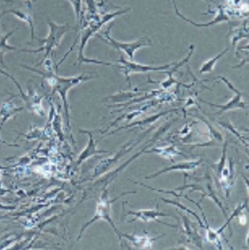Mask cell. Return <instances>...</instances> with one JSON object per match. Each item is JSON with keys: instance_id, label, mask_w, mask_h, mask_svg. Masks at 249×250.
Here are the masks:
<instances>
[{"instance_id": "5bb4252c", "label": "cell", "mask_w": 249, "mask_h": 250, "mask_svg": "<svg viewBox=\"0 0 249 250\" xmlns=\"http://www.w3.org/2000/svg\"><path fill=\"white\" fill-rule=\"evenodd\" d=\"M84 2L86 4L87 12L84 14V27L87 26V24L89 22L94 21L100 19L101 16L99 15V9H98V3L95 0H84Z\"/></svg>"}, {"instance_id": "4fadbf2b", "label": "cell", "mask_w": 249, "mask_h": 250, "mask_svg": "<svg viewBox=\"0 0 249 250\" xmlns=\"http://www.w3.org/2000/svg\"><path fill=\"white\" fill-rule=\"evenodd\" d=\"M17 29H18L8 32L5 35H2V34H0V62L3 66L5 65L4 62H3V56H4L5 53L9 52V51H18V50L21 51V49H20L19 47L12 46L7 43V39H9L12 34H14L15 32L17 31Z\"/></svg>"}, {"instance_id": "7c38bea8", "label": "cell", "mask_w": 249, "mask_h": 250, "mask_svg": "<svg viewBox=\"0 0 249 250\" xmlns=\"http://www.w3.org/2000/svg\"><path fill=\"white\" fill-rule=\"evenodd\" d=\"M194 46L193 45H191L189 47V54H188V56L186 57V58L184 60V61H181V62H177L175 63V65H173L172 67H170L171 69L170 71H168V72H163L164 73H166L168 74V79L166 80L165 82H163L162 83V86L164 89H167L170 85H172L173 83H177V82L175 81V80L173 79L172 74L174 72L176 71V70L179 68V67H181L183 64H185L187 61H189L190 58H191V56H192V53H193V51H194Z\"/></svg>"}, {"instance_id": "9a60e30c", "label": "cell", "mask_w": 249, "mask_h": 250, "mask_svg": "<svg viewBox=\"0 0 249 250\" xmlns=\"http://www.w3.org/2000/svg\"><path fill=\"white\" fill-rule=\"evenodd\" d=\"M84 132L89 135V142L86 149H84V151L81 154V157H80L79 159V164H81L82 161H84V160L88 159L89 157L93 156L94 154L109 153V151H107V150H104V149L102 150V149H97V144L94 142L91 132H87V131Z\"/></svg>"}, {"instance_id": "52a82bcc", "label": "cell", "mask_w": 249, "mask_h": 250, "mask_svg": "<svg viewBox=\"0 0 249 250\" xmlns=\"http://www.w3.org/2000/svg\"><path fill=\"white\" fill-rule=\"evenodd\" d=\"M136 192H124V193H122V194L120 195L119 197H115L114 199L110 200L109 199V197H108V189L105 190L104 192H103V197H102V201H101L99 205H98L96 214L94 215V218L90 220V222H89V223L82 229L81 234H80V237L82 236V232L84 231V229H86L87 227L89 226V225L93 224L94 222L98 221L99 219H104V220H106V221L112 226L113 229L115 230V233L117 234L118 236H119L120 241H122V238H121V236H120V231H118L117 229H116L115 224L113 223L112 219L110 218V207H111V204H112L113 202L119 199V198H120L122 196H124V195L126 194H132V193H136Z\"/></svg>"}, {"instance_id": "7a4b0ae2", "label": "cell", "mask_w": 249, "mask_h": 250, "mask_svg": "<svg viewBox=\"0 0 249 250\" xmlns=\"http://www.w3.org/2000/svg\"><path fill=\"white\" fill-rule=\"evenodd\" d=\"M0 17L6 14L14 15L17 19L26 23L30 28V42L35 38L34 33V10L32 0H1Z\"/></svg>"}, {"instance_id": "2e32d148", "label": "cell", "mask_w": 249, "mask_h": 250, "mask_svg": "<svg viewBox=\"0 0 249 250\" xmlns=\"http://www.w3.org/2000/svg\"><path fill=\"white\" fill-rule=\"evenodd\" d=\"M183 219H184L185 230H186V232H187V235L189 237L190 240L192 241V242L198 248L203 249V247H202V238H201V236L197 232V229H195V228H192V223H191L186 216H183Z\"/></svg>"}, {"instance_id": "5b68a950", "label": "cell", "mask_w": 249, "mask_h": 250, "mask_svg": "<svg viewBox=\"0 0 249 250\" xmlns=\"http://www.w3.org/2000/svg\"><path fill=\"white\" fill-rule=\"evenodd\" d=\"M111 27L112 26L109 27L106 29V31L103 33V35L96 34V36L99 37L102 41L112 46L115 50H117L119 52L124 51L128 56L131 61H134L135 53L139 49L153 46V42L149 37H142L137 41L132 42H121L116 41L110 36V31Z\"/></svg>"}, {"instance_id": "e0dca14e", "label": "cell", "mask_w": 249, "mask_h": 250, "mask_svg": "<svg viewBox=\"0 0 249 250\" xmlns=\"http://www.w3.org/2000/svg\"><path fill=\"white\" fill-rule=\"evenodd\" d=\"M67 1L72 4L75 11L76 19H77L76 20L77 21L76 29L78 30L79 29H83L85 20H84V14L82 12V0H67Z\"/></svg>"}, {"instance_id": "d6986e66", "label": "cell", "mask_w": 249, "mask_h": 250, "mask_svg": "<svg viewBox=\"0 0 249 250\" xmlns=\"http://www.w3.org/2000/svg\"><path fill=\"white\" fill-rule=\"evenodd\" d=\"M228 142H225V144L223 146V157L221 159L220 162L218 164H215L216 173L218 177H221V175L223 173V168L225 167L226 161H227V158H226V152H227V148H228Z\"/></svg>"}, {"instance_id": "6da1fadb", "label": "cell", "mask_w": 249, "mask_h": 250, "mask_svg": "<svg viewBox=\"0 0 249 250\" xmlns=\"http://www.w3.org/2000/svg\"><path fill=\"white\" fill-rule=\"evenodd\" d=\"M130 8L127 9L121 10L118 12H112V13H107V14L101 16V18L98 21L89 22L87 24L86 27H84L82 29V37H81V44L79 46V51H78V56H77V61L79 62V66L87 62V63H94V64L104 65V66H113L112 63L108 62H104V61H98L95 59H88L84 56V51L85 46H86L89 39L91 37L96 34V33L99 31V29L106 24L108 22L110 21L111 20L115 19V17H119L120 15L125 14L127 12H129Z\"/></svg>"}, {"instance_id": "8992f818", "label": "cell", "mask_w": 249, "mask_h": 250, "mask_svg": "<svg viewBox=\"0 0 249 250\" xmlns=\"http://www.w3.org/2000/svg\"><path fill=\"white\" fill-rule=\"evenodd\" d=\"M118 62L121 63L120 65H118L117 67L120 68L123 73L125 75L126 81L128 82L130 86H131V82H130L129 76L132 73H146L149 72L166 71L176 63V62H172L167 63V64L158 65V66L141 64V63L134 62V61H126L125 59H124L121 53H120V59L118 61Z\"/></svg>"}, {"instance_id": "603a6c76", "label": "cell", "mask_w": 249, "mask_h": 250, "mask_svg": "<svg viewBox=\"0 0 249 250\" xmlns=\"http://www.w3.org/2000/svg\"><path fill=\"white\" fill-rule=\"evenodd\" d=\"M245 206H246V202L244 203V204L240 205L239 207H236V209H235V212L233 213L232 215L229 218V219H227V223H226L224 225H223V228L222 229H219L218 231V234H220L223 232V230L226 229V227L228 226L229 223H230L231 220H232L233 218L235 216H237L238 214H240V212L242 211L244 208H245Z\"/></svg>"}, {"instance_id": "3957f363", "label": "cell", "mask_w": 249, "mask_h": 250, "mask_svg": "<svg viewBox=\"0 0 249 250\" xmlns=\"http://www.w3.org/2000/svg\"><path fill=\"white\" fill-rule=\"evenodd\" d=\"M48 24L49 34L46 39H42L40 41L42 42V46L40 48L36 50H21V51L28 52V53H40L44 52L43 61H46L52 51L60 46V42L62 41V38L69 29V24H58L53 21L50 18L47 19Z\"/></svg>"}, {"instance_id": "30bf717a", "label": "cell", "mask_w": 249, "mask_h": 250, "mask_svg": "<svg viewBox=\"0 0 249 250\" xmlns=\"http://www.w3.org/2000/svg\"><path fill=\"white\" fill-rule=\"evenodd\" d=\"M127 214L128 215H134L136 217V219H142V221L158 222L159 224H164V225H166V226L172 227V228H175V226H173V225H170V224H165V223H162L157 218L158 217H173L175 219H177L176 217L171 215V214H163L162 212L158 211V209H156V210H154V209H146V210H140V211H130L129 210V211L127 212Z\"/></svg>"}, {"instance_id": "ba28073f", "label": "cell", "mask_w": 249, "mask_h": 250, "mask_svg": "<svg viewBox=\"0 0 249 250\" xmlns=\"http://www.w3.org/2000/svg\"><path fill=\"white\" fill-rule=\"evenodd\" d=\"M219 79L222 80L223 82H225L227 85L230 88L233 92H235V97H233L232 99L230 101L228 102V104H224V105H218V104H211L209 102L204 101L205 104H207L209 106H215L217 108L220 109V111H218V113L219 115L224 113L226 111H230V110H234V109H246L248 108V105L245 102L242 100V94L240 93L239 89H236L234 84H231L228 79H226L225 77H219Z\"/></svg>"}, {"instance_id": "7402d4cb", "label": "cell", "mask_w": 249, "mask_h": 250, "mask_svg": "<svg viewBox=\"0 0 249 250\" xmlns=\"http://www.w3.org/2000/svg\"><path fill=\"white\" fill-rule=\"evenodd\" d=\"M162 200H163V202H166V203H170V204L175 205V206H176V207H180L181 209H185V211H187V213L192 214L193 216H195L196 218H197V220L199 221L200 224H201V226L203 227V228H205V227L203 226L202 223H201V220L200 219L199 217L197 216V214H196V213H194V212L192 211V210H190V209H187L186 207H184V206H182V205L180 204V203H179V202H176V201L165 199V198H162Z\"/></svg>"}, {"instance_id": "8fae6325", "label": "cell", "mask_w": 249, "mask_h": 250, "mask_svg": "<svg viewBox=\"0 0 249 250\" xmlns=\"http://www.w3.org/2000/svg\"><path fill=\"white\" fill-rule=\"evenodd\" d=\"M201 162H202L201 159H200L198 161L183 162V163H180V164H175V165H172V166L162 169L160 171L153 174V175H151V176H146L145 178H155L157 176H161L162 174L166 173V172H170V171H191V170H194V169L197 168V167L199 166Z\"/></svg>"}, {"instance_id": "277c9868", "label": "cell", "mask_w": 249, "mask_h": 250, "mask_svg": "<svg viewBox=\"0 0 249 250\" xmlns=\"http://www.w3.org/2000/svg\"><path fill=\"white\" fill-rule=\"evenodd\" d=\"M22 67H24L25 69H29L30 71H33L34 72H38L39 74L43 75L46 77L47 82H49V84L51 86L55 87V89H57L58 92H60V94H61L63 101L65 102L66 104V99H67V94L68 90L71 88L77 85V84H80L81 82H85L88 80H90L93 78V77L90 76H87V75L81 74L77 77H59L57 75L54 74L51 71H49L48 73H44L42 71L39 70L35 69V68H32V67H28V66H24L22 65Z\"/></svg>"}, {"instance_id": "ffe728a7", "label": "cell", "mask_w": 249, "mask_h": 250, "mask_svg": "<svg viewBox=\"0 0 249 250\" xmlns=\"http://www.w3.org/2000/svg\"><path fill=\"white\" fill-rule=\"evenodd\" d=\"M152 152H155V153L162 154V155L169 157L176 155V154L183 155L182 153H180L177 149H175L173 146L167 147V148H164V149H153L152 150H149V151H146V153H152Z\"/></svg>"}, {"instance_id": "9c48e42d", "label": "cell", "mask_w": 249, "mask_h": 250, "mask_svg": "<svg viewBox=\"0 0 249 250\" xmlns=\"http://www.w3.org/2000/svg\"><path fill=\"white\" fill-rule=\"evenodd\" d=\"M149 131H147L146 132H145L144 134H142L138 139L132 140L130 141L128 143L125 145L123 147L122 149H120V151L118 152V154H116L115 156L113 157L111 159H106L103 161L101 162L100 164L95 167L94 170V176H99L102 174L105 173V171H107L108 169L110 168V167L112 166L113 164H115V163H117L119 161V159L121 157L124 156V154H127V152L131 151L132 149H133L137 145L139 144L140 142H142V140L144 138L145 136L147 134V132Z\"/></svg>"}, {"instance_id": "ac0fdd59", "label": "cell", "mask_w": 249, "mask_h": 250, "mask_svg": "<svg viewBox=\"0 0 249 250\" xmlns=\"http://www.w3.org/2000/svg\"><path fill=\"white\" fill-rule=\"evenodd\" d=\"M228 51H229V48L227 47L224 51H222L220 54H218V56H216L215 57H213V58L206 61V62H204L202 67L199 69L200 73L205 74V73L213 72L217 62H218Z\"/></svg>"}, {"instance_id": "44dd1931", "label": "cell", "mask_w": 249, "mask_h": 250, "mask_svg": "<svg viewBox=\"0 0 249 250\" xmlns=\"http://www.w3.org/2000/svg\"><path fill=\"white\" fill-rule=\"evenodd\" d=\"M142 93H132V92H129V93H124V94H117V95H114V96L109 97L110 98V100L111 99V102L113 103H116L118 102L119 99H122L124 101L126 99H132V98H134L136 96H139L141 95Z\"/></svg>"}]
</instances>
